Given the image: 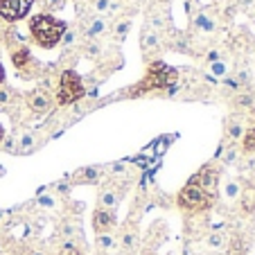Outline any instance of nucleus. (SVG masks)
Here are the masks:
<instances>
[{
	"label": "nucleus",
	"instance_id": "nucleus-5",
	"mask_svg": "<svg viewBox=\"0 0 255 255\" xmlns=\"http://www.w3.org/2000/svg\"><path fill=\"white\" fill-rule=\"evenodd\" d=\"M192 183H197L201 190H206L208 194H210L212 199H215V194H217V181H219V176H217V172L212 167H206V169H201L199 174H194L192 178H190Z\"/></svg>",
	"mask_w": 255,
	"mask_h": 255
},
{
	"label": "nucleus",
	"instance_id": "nucleus-1",
	"mask_svg": "<svg viewBox=\"0 0 255 255\" xmlns=\"http://www.w3.org/2000/svg\"><path fill=\"white\" fill-rule=\"evenodd\" d=\"M66 29H68L66 23L54 20L52 16H48V14L34 16V18L29 20V32H32V36L36 39V43H41L43 48H52V45L61 43V36Z\"/></svg>",
	"mask_w": 255,
	"mask_h": 255
},
{
	"label": "nucleus",
	"instance_id": "nucleus-32",
	"mask_svg": "<svg viewBox=\"0 0 255 255\" xmlns=\"http://www.w3.org/2000/svg\"><path fill=\"white\" fill-rule=\"evenodd\" d=\"M2 174H5V169H2V167H0V176H2Z\"/></svg>",
	"mask_w": 255,
	"mask_h": 255
},
{
	"label": "nucleus",
	"instance_id": "nucleus-19",
	"mask_svg": "<svg viewBox=\"0 0 255 255\" xmlns=\"http://www.w3.org/2000/svg\"><path fill=\"white\" fill-rule=\"evenodd\" d=\"M228 135H231L233 140H237V138H242V135H244V129H242L240 122H233V125L228 127Z\"/></svg>",
	"mask_w": 255,
	"mask_h": 255
},
{
	"label": "nucleus",
	"instance_id": "nucleus-21",
	"mask_svg": "<svg viewBox=\"0 0 255 255\" xmlns=\"http://www.w3.org/2000/svg\"><path fill=\"white\" fill-rule=\"evenodd\" d=\"M208 244H210L212 249H219V246H224V235H219V233H212V235L208 237Z\"/></svg>",
	"mask_w": 255,
	"mask_h": 255
},
{
	"label": "nucleus",
	"instance_id": "nucleus-12",
	"mask_svg": "<svg viewBox=\"0 0 255 255\" xmlns=\"http://www.w3.org/2000/svg\"><path fill=\"white\" fill-rule=\"evenodd\" d=\"M11 59H14V66H16V68H20V70H25V68L29 66V61H32V57H29V52H27L25 48L16 50V52L11 54Z\"/></svg>",
	"mask_w": 255,
	"mask_h": 255
},
{
	"label": "nucleus",
	"instance_id": "nucleus-3",
	"mask_svg": "<svg viewBox=\"0 0 255 255\" xmlns=\"http://www.w3.org/2000/svg\"><path fill=\"white\" fill-rule=\"evenodd\" d=\"M178 203H181V208H185V210H203V208H208L212 203V197L206 190L199 188L197 183L190 181L183 188V192L178 194Z\"/></svg>",
	"mask_w": 255,
	"mask_h": 255
},
{
	"label": "nucleus",
	"instance_id": "nucleus-27",
	"mask_svg": "<svg viewBox=\"0 0 255 255\" xmlns=\"http://www.w3.org/2000/svg\"><path fill=\"white\" fill-rule=\"evenodd\" d=\"M11 100V93L7 88H0V104H7Z\"/></svg>",
	"mask_w": 255,
	"mask_h": 255
},
{
	"label": "nucleus",
	"instance_id": "nucleus-7",
	"mask_svg": "<svg viewBox=\"0 0 255 255\" xmlns=\"http://www.w3.org/2000/svg\"><path fill=\"white\" fill-rule=\"evenodd\" d=\"M16 140V154H32L36 147V138L32 131H20L18 135H14Z\"/></svg>",
	"mask_w": 255,
	"mask_h": 255
},
{
	"label": "nucleus",
	"instance_id": "nucleus-22",
	"mask_svg": "<svg viewBox=\"0 0 255 255\" xmlns=\"http://www.w3.org/2000/svg\"><path fill=\"white\" fill-rule=\"evenodd\" d=\"M82 176H84V181H97V176H100V169L88 167V169H84V172H82Z\"/></svg>",
	"mask_w": 255,
	"mask_h": 255
},
{
	"label": "nucleus",
	"instance_id": "nucleus-14",
	"mask_svg": "<svg viewBox=\"0 0 255 255\" xmlns=\"http://www.w3.org/2000/svg\"><path fill=\"white\" fill-rule=\"evenodd\" d=\"M97 246H100L102 251H111L113 246H116V240H113L111 235H106V233H100V235H97Z\"/></svg>",
	"mask_w": 255,
	"mask_h": 255
},
{
	"label": "nucleus",
	"instance_id": "nucleus-24",
	"mask_svg": "<svg viewBox=\"0 0 255 255\" xmlns=\"http://www.w3.org/2000/svg\"><path fill=\"white\" fill-rule=\"evenodd\" d=\"M39 206H43V208H54V206H57V201H54L52 197H48V194H41V197H39Z\"/></svg>",
	"mask_w": 255,
	"mask_h": 255
},
{
	"label": "nucleus",
	"instance_id": "nucleus-28",
	"mask_svg": "<svg viewBox=\"0 0 255 255\" xmlns=\"http://www.w3.org/2000/svg\"><path fill=\"white\" fill-rule=\"evenodd\" d=\"M66 255H82V253H79V251H75L70 244H68V246H66Z\"/></svg>",
	"mask_w": 255,
	"mask_h": 255
},
{
	"label": "nucleus",
	"instance_id": "nucleus-33",
	"mask_svg": "<svg viewBox=\"0 0 255 255\" xmlns=\"http://www.w3.org/2000/svg\"><path fill=\"white\" fill-rule=\"evenodd\" d=\"M32 255H43V253H32Z\"/></svg>",
	"mask_w": 255,
	"mask_h": 255
},
{
	"label": "nucleus",
	"instance_id": "nucleus-25",
	"mask_svg": "<svg viewBox=\"0 0 255 255\" xmlns=\"http://www.w3.org/2000/svg\"><path fill=\"white\" fill-rule=\"evenodd\" d=\"M72 41H75V32H72V29H66V32H63V36H61V43L70 45Z\"/></svg>",
	"mask_w": 255,
	"mask_h": 255
},
{
	"label": "nucleus",
	"instance_id": "nucleus-20",
	"mask_svg": "<svg viewBox=\"0 0 255 255\" xmlns=\"http://www.w3.org/2000/svg\"><path fill=\"white\" fill-rule=\"evenodd\" d=\"M212 75H217V77H224L226 75V63L224 61H212Z\"/></svg>",
	"mask_w": 255,
	"mask_h": 255
},
{
	"label": "nucleus",
	"instance_id": "nucleus-29",
	"mask_svg": "<svg viewBox=\"0 0 255 255\" xmlns=\"http://www.w3.org/2000/svg\"><path fill=\"white\" fill-rule=\"evenodd\" d=\"M125 246H133V235H125Z\"/></svg>",
	"mask_w": 255,
	"mask_h": 255
},
{
	"label": "nucleus",
	"instance_id": "nucleus-4",
	"mask_svg": "<svg viewBox=\"0 0 255 255\" xmlns=\"http://www.w3.org/2000/svg\"><path fill=\"white\" fill-rule=\"evenodd\" d=\"M34 0H0V16L5 20H20L27 16Z\"/></svg>",
	"mask_w": 255,
	"mask_h": 255
},
{
	"label": "nucleus",
	"instance_id": "nucleus-2",
	"mask_svg": "<svg viewBox=\"0 0 255 255\" xmlns=\"http://www.w3.org/2000/svg\"><path fill=\"white\" fill-rule=\"evenodd\" d=\"M84 95H86V88L82 84V77L75 70H63L61 79H59V91H57L59 104H72V102L82 100Z\"/></svg>",
	"mask_w": 255,
	"mask_h": 255
},
{
	"label": "nucleus",
	"instance_id": "nucleus-11",
	"mask_svg": "<svg viewBox=\"0 0 255 255\" xmlns=\"http://www.w3.org/2000/svg\"><path fill=\"white\" fill-rule=\"evenodd\" d=\"M142 50L147 54H151V52H156V50H158V36H156L154 32H147V29H144V34H142Z\"/></svg>",
	"mask_w": 255,
	"mask_h": 255
},
{
	"label": "nucleus",
	"instance_id": "nucleus-9",
	"mask_svg": "<svg viewBox=\"0 0 255 255\" xmlns=\"http://www.w3.org/2000/svg\"><path fill=\"white\" fill-rule=\"evenodd\" d=\"M106 18H102V16H97V18H93V20H88V25H86V34L91 36V39H95V36H100L102 32H106Z\"/></svg>",
	"mask_w": 255,
	"mask_h": 255
},
{
	"label": "nucleus",
	"instance_id": "nucleus-6",
	"mask_svg": "<svg viewBox=\"0 0 255 255\" xmlns=\"http://www.w3.org/2000/svg\"><path fill=\"white\" fill-rule=\"evenodd\" d=\"M27 102H29V109L36 113H45L50 106H52V97L45 91H34L32 95L27 97Z\"/></svg>",
	"mask_w": 255,
	"mask_h": 255
},
{
	"label": "nucleus",
	"instance_id": "nucleus-30",
	"mask_svg": "<svg viewBox=\"0 0 255 255\" xmlns=\"http://www.w3.org/2000/svg\"><path fill=\"white\" fill-rule=\"evenodd\" d=\"M2 79H5V68L0 66V84H2Z\"/></svg>",
	"mask_w": 255,
	"mask_h": 255
},
{
	"label": "nucleus",
	"instance_id": "nucleus-31",
	"mask_svg": "<svg viewBox=\"0 0 255 255\" xmlns=\"http://www.w3.org/2000/svg\"><path fill=\"white\" fill-rule=\"evenodd\" d=\"M2 133H5V131H2V125H0V142H2Z\"/></svg>",
	"mask_w": 255,
	"mask_h": 255
},
{
	"label": "nucleus",
	"instance_id": "nucleus-8",
	"mask_svg": "<svg viewBox=\"0 0 255 255\" xmlns=\"http://www.w3.org/2000/svg\"><path fill=\"white\" fill-rule=\"evenodd\" d=\"M113 224H116V217H113L111 210H97L95 215H93V226H95L97 233H104L106 228H111Z\"/></svg>",
	"mask_w": 255,
	"mask_h": 255
},
{
	"label": "nucleus",
	"instance_id": "nucleus-10",
	"mask_svg": "<svg viewBox=\"0 0 255 255\" xmlns=\"http://www.w3.org/2000/svg\"><path fill=\"white\" fill-rule=\"evenodd\" d=\"M100 206L102 210H111V208L118 206V192L116 190H104V192L100 194Z\"/></svg>",
	"mask_w": 255,
	"mask_h": 255
},
{
	"label": "nucleus",
	"instance_id": "nucleus-34",
	"mask_svg": "<svg viewBox=\"0 0 255 255\" xmlns=\"http://www.w3.org/2000/svg\"><path fill=\"white\" fill-rule=\"evenodd\" d=\"M253 255H255V253H253Z\"/></svg>",
	"mask_w": 255,
	"mask_h": 255
},
{
	"label": "nucleus",
	"instance_id": "nucleus-26",
	"mask_svg": "<svg viewBox=\"0 0 255 255\" xmlns=\"http://www.w3.org/2000/svg\"><path fill=\"white\" fill-rule=\"evenodd\" d=\"M45 2L50 9H63V5H66V0H45Z\"/></svg>",
	"mask_w": 255,
	"mask_h": 255
},
{
	"label": "nucleus",
	"instance_id": "nucleus-17",
	"mask_svg": "<svg viewBox=\"0 0 255 255\" xmlns=\"http://www.w3.org/2000/svg\"><path fill=\"white\" fill-rule=\"evenodd\" d=\"M244 149L246 151H255V127L246 131V135H244Z\"/></svg>",
	"mask_w": 255,
	"mask_h": 255
},
{
	"label": "nucleus",
	"instance_id": "nucleus-23",
	"mask_svg": "<svg viewBox=\"0 0 255 255\" xmlns=\"http://www.w3.org/2000/svg\"><path fill=\"white\" fill-rule=\"evenodd\" d=\"M235 158H237V149H235V147H228L226 154H222V160H224V163H233Z\"/></svg>",
	"mask_w": 255,
	"mask_h": 255
},
{
	"label": "nucleus",
	"instance_id": "nucleus-15",
	"mask_svg": "<svg viewBox=\"0 0 255 255\" xmlns=\"http://www.w3.org/2000/svg\"><path fill=\"white\" fill-rule=\"evenodd\" d=\"M113 0H95V5H93V9L100 11V14H106V11H111L113 9Z\"/></svg>",
	"mask_w": 255,
	"mask_h": 255
},
{
	"label": "nucleus",
	"instance_id": "nucleus-18",
	"mask_svg": "<svg viewBox=\"0 0 255 255\" xmlns=\"http://www.w3.org/2000/svg\"><path fill=\"white\" fill-rule=\"evenodd\" d=\"M129 29H131V23L129 20H122V23H118V27H116V36L120 41H125L127 34H129Z\"/></svg>",
	"mask_w": 255,
	"mask_h": 255
},
{
	"label": "nucleus",
	"instance_id": "nucleus-13",
	"mask_svg": "<svg viewBox=\"0 0 255 255\" xmlns=\"http://www.w3.org/2000/svg\"><path fill=\"white\" fill-rule=\"evenodd\" d=\"M194 25H197L199 29H203V32H212V29H215V20L208 18L206 14H197V18H194Z\"/></svg>",
	"mask_w": 255,
	"mask_h": 255
},
{
	"label": "nucleus",
	"instance_id": "nucleus-16",
	"mask_svg": "<svg viewBox=\"0 0 255 255\" xmlns=\"http://www.w3.org/2000/svg\"><path fill=\"white\" fill-rule=\"evenodd\" d=\"M224 192H226V199H237L240 197V185H237V181H228L226 188H224Z\"/></svg>",
	"mask_w": 255,
	"mask_h": 255
}]
</instances>
